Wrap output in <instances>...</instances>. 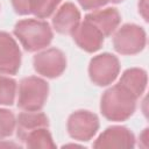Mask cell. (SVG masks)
<instances>
[{
    "mask_svg": "<svg viewBox=\"0 0 149 149\" xmlns=\"http://www.w3.org/2000/svg\"><path fill=\"white\" fill-rule=\"evenodd\" d=\"M137 98L120 84H116L101 97L100 111L111 121H125L130 118L136 108Z\"/></svg>",
    "mask_w": 149,
    "mask_h": 149,
    "instance_id": "6da1fadb",
    "label": "cell"
},
{
    "mask_svg": "<svg viewBox=\"0 0 149 149\" xmlns=\"http://www.w3.org/2000/svg\"><path fill=\"white\" fill-rule=\"evenodd\" d=\"M14 34L29 52L40 51L47 48L54 37L50 24L42 19H24L16 22Z\"/></svg>",
    "mask_w": 149,
    "mask_h": 149,
    "instance_id": "7a4b0ae2",
    "label": "cell"
},
{
    "mask_svg": "<svg viewBox=\"0 0 149 149\" xmlns=\"http://www.w3.org/2000/svg\"><path fill=\"white\" fill-rule=\"evenodd\" d=\"M48 93L49 85L44 79L36 76L26 77L19 84L17 106L22 111H40L48 99Z\"/></svg>",
    "mask_w": 149,
    "mask_h": 149,
    "instance_id": "3957f363",
    "label": "cell"
},
{
    "mask_svg": "<svg viewBox=\"0 0 149 149\" xmlns=\"http://www.w3.org/2000/svg\"><path fill=\"white\" fill-rule=\"evenodd\" d=\"M147 42V35L142 27L127 23L115 33L113 37V47L121 55H135L143 50Z\"/></svg>",
    "mask_w": 149,
    "mask_h": 149,
    "instance_id": "277c9868",
    "label": "cell"
},
{
    "mask_svg": "<svg viewBox=\"0 0 149 149\" xmlns=\"http://www.w3.org/2000/svg\"><path fill=\"white\" fill-rule=\"evenodd\" d=\"M120 72V62L116 56L105 52L93 57L88 65L91 80L98 86L111 85Z\"/></svg>",
    "mask_w": 149,
    "mask_h": 149,
    "instance_id": "5b68a950",
    "label": "cell"
},
{
    "mask_svg": "<svg viewBox=\"0 0 149 149\" xmlns=\"http://www.w3.org/2000/svg\"><path fill=\"white\" fill-rule=\"evenodd\" d=\"M66 129L72 139L77 141H90L99 129V119L90 111H76L69 116Z\"/></svg>",
    "mask_w": 149,
    "mask_h": 149,
    "instance_id": "8992f818",
    "label": "cell"
},
{
    "mask_svg": "<svg viewBox=\"0 0 149 149\" xmlns=\"http://www.w3.org/2000/svg\"><path fill=\"white\" fill-rule=\"evenodd\" d=\"M33 63L38 74L47 78H56L64 72L66 68V57L59 49L50 48L35 55Z\"/></svg>",
    "mask_w": 149,
    "mask_h": 149,
    "instance_id": "52a82bcc",
    "label": "cell"
},
{
    "mask_svg": "<svg viewBox=\"0 0 149 149\" xmlns=\"http://www.w3.org/2000/svg\"><path fill=\"white\" fill-rule=\"evenodd\" d=\"M21 65V51L16 41L6 31H0V73L15 74Z\"/></svg>",
    "mask_w": 149,
    "mask_h": 149,
    "instance_id": "ba28073f",
    "label": "cell"
},
{
    "mask_svg": "<svg viewBox=\"0 0 149 149\" xmlns=\"http://www.w3.org/2000/svg\"><path fill=\"white\" fill-rule=\"evenodd\" d=\"M134 146V134L123 126L106 128L93 143L94 148H133Z\"/></svg>",
    "mask_w": 149,
    "mask_h": 149,
    "instance_id": "9c48e42d",
    "label": "cell"
},
{
    "mask_svg": "<svg viewBox=\"0 0 149 149\" xmlns=\"http://www.w3.org/2000/svg\"><path fill=\"white\" fill-rule=\"evenodd\" d=\"M71 35L76 44L87 52L98 51L101 48L105 38L102 33L86 20L80 21L79 24L71 33Z\"/></svg>",
    "mask_w": 149,
    "mask_h": 149,
    "instance_id": "30bf717a",
    "label": "cell"
},
{
    "mask_svg": "<svg viewBox=\"0 0 149 149\" xmlns=\"http://www.w3.org/2000/svg\"><path fill=\"white\" fill-rule=\"evenodd\" d=\"M84 20L91 22L102 33L105 37H108L120 24L121 15L116 8L107 7L104 9H94L93 12L88 13Z\"/></svg>",
    "mask_w": 149,
    "mask_h": 149,
    "instance_id": "8fae6325",
    "label": "cell"
},
{
    "mask_svg": "<svg viewBox=\"0 0 149 149\" xmlns=\"http://www.w3.org/2000/svg\"><path fill=\"white\" fill-rule=\"evenodd\" d=\"M80 22V12L72 2L62 5L54 15L52 26L59 34H71Z\"/></svg>",
    "mask_w": 149,
    "mask_h": 149,
    "instance_id": "7c38bea8",
    "label": "cell"
},
{
    "mask_svg": "<svg viewBox=\"0 0 149 149\" xmlns=\"http://www.w3.org/2000/svg\"><path fill=\"white\" fill-rule=\"evenodd\" d=\"M41 127H49V120L44 113L38 111H24L19 114L16 119V135L21 141L28 133L41 128Z\"/></svg>",
    "mask_w": 149,
    "mask_h": 149,
    "instance_id": "4fadbf2b",
    "label": "cell"
},
{
    "mask_svg": "<svg viewBox=\"0 0 149 149\" xmlns=\"http://www.w3.org/2000/svg\"><path fill=\"white\" fill-rule=\"evenodd\" d=\"M119 84L130 91L139 99L147 87V72L139 68L128 69L122 73Z\"/></svg>",
    "mask_w": 149,
    "mask_h": 149,
    "instance_id": "5bb4252c",
    "label": "cell"
},
{
    "mask_svg": "<svg viewBox=\"0 0 149 149\" xmlns=\"http://www.w3.org/2000/svg\"><path fill=\"white\" fill-rule=\"evenodd\" d=\"M27 148H56L48 127L37 128L21 140Z\"/></svg>",
    "mask_w": 149,
    "mask_h": 149,
    "instance_id": "9a60e30c",
    "label": "cell"
},
{
    "mask_svg": "<svg viewBox=\"0 0 149 149\" xmlns=\"http://www.w3.org/2000/svg\"><path fill=\"white\" fill-rule=\"evenodd\" d=\"M62 0H30L29 14H33L37 19H47L56 12Z\"/></svg>",
    "mask_w": 149,
    "mask_h": 149,
    "instance_id": "2e32d148",
    "label": "cell"
},
{
    "mask_svg": "<svg viewBox=\"0 0 149 149\" xmlns=\"http://www.w3.org/2000/svg\"><path fill=\"white\" fill-rule=\"evenodd\" d=\"M16 81L13 78L0 76V105H13L16 94Z\"/></svg>",
    "mask_w": 149,
    "mask_h": 149,
    "instance_id": "e0dca14e",
    "label": "cell"
},
{
    "mask_svg": "<svg viewBox=\"0 0 149 149\" xmlns=\"http://www.w3.org/2000/svg\"><path fill=\"white\" fill-rule=\"evenodd\" d=\"M16 128V119L12 111L0 108V140L10 136Z\"/></svg>",
    "mask_w": 149,
    "mask_h": 149,
    "instance_id": "ac0fdd59",
    "label": "cell"
},
{
    "mask_svg": "<svg viewBox=\"0 0 149 149\" xmlns=\"http://www.w3.org/2000/svg\"><path fill=\"white\" fill-rule=\"evenodd\" d=\"M123 0H78L79 5L86 9V10H94V9H99L100 7L107 5L108 2H113V3H118L121 2Z\"/></svg>",
    "mask_w": 149,
    "mask_h": 149,
    "instance_id": "d6986e66",
    "label": "cell"
},
{
    "mask_svg": "<svg viewBox=\"0 0 149 149\" xmlns=\"http://www.w3.org/2000/svg\"><path fill=\"white\" fill-rule=\"evenodd\" d=\"M29 3H30V0H12L14 10L20 15L29 14Z\"/></svg>",
    "mask_w": 149,
    "mask_h": 149,
    "instance_id": "ffe728a7",
    "label": "cell"
},
{
    "mask_svg": "<svg viewBox=\"0 0 149 149\" xmlns=\"http://www.w3.org/2000/svg\"><path fill=\"white\" fill-rule=\"evenodd\" d=\"M139 12H140L141 15L143 16V19H144L146 21H148V15H147V12H148L147 0H140V2H139Z\"/></svg>",
    "mask_w": 149,
    "mask_h": 149,
    "instance_id": "44dd1931",
    "label": "cell"
}]
</instances>
